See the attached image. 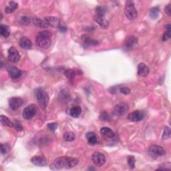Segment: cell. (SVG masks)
<instances>
[{
  "mask_svg": "<svg viewBox=\"0 0 171 171\" xmlns=\"http://www.w3.org/2000/svg\"><path fill=\"white\" fill-rule=\"evenodd\" d=\"M79 162L77 159L72 158V157L62 156L59 157L54 160L50 168L53 170H68L74 168Z\"/></svg>",
  "mask_w": 171,
  "mask_h": 171,
  "instance_id": "obj_1",
  "label": "cell"
},
{
  "mask_svg": "<svg viewBox=\"0 0 171 171\" xmlns=\"http://www.w3.org/2000/svg\"><path fill=\"white\" fill-rule=\"evenodd\" d=\"M52 33L50 31H43L37 35L36 42L37 46L42 49H48L51 46Z\"/></svg>",
  "mask_w": 171,
  "mask_h": 171,
  "instance_id": "obj_2",
  "label": "cell"
},
{
  "mask_svg": "<svg viewBox=\"0 0 171 171\" xmlns=\"http://www.w3.org/2000/svg\"><path fill=\"white\" fill-rule=\"evenodd\" d=\"M35 96H36V100L41 109L44 110L46 109L49 100L48 94L47 92L44 89L39 88L35 90Z\"/></svg>",
  "mask_w": 171,
  "mask_h": 171,
  "instance_id": "obj_3",
  "label": "cell"
},
{
  "mask_svg": "<svg viewBox=\"0 0 171 171\" xmlns=\"http://www.w3.org/2000/svg\"><path fill=\"white\" fill-rule=\"evenodd\" d=\"M125 14L127 18L130 20H134L138 16V13L134 6V3L128 0L125 4Z\"/></svg>",
  "mask_w": 171,
  "mask_h": 171,
  "instance_id": "obj_4",
  "label": "cell"
},
{
  "mask_svg": "<svg viewBox=\"0 0 171 171\" xmlns=\"http://www.w3.org/2000/svg\"><path fill=\"white\" fill-rule=\"evenodd\" d=\"M148 155L153 159H156L160 156H165L166 151L162 146L158 145H152L148 149Z\"/></svg>",
  "mask_w": 171,
  "mask_h": 171,
  "instance_id": "obj_5",
  "label": "cell"
},
{
  "mask_svg": "<svg viewBox=\"0 0 171 171\" xmlns=\"http://www.w3.org/2000/svg\"><path fill=\"white\" fill-rule=\"evenodd\" d=\"M129 110V107L127 104L124 102H120L114 107L113 113L118 116H123L125 114H126Z\"/></svg>",
  "mask_w": 171,
  "mask_h": 171,
  "instance_id": "obj_6",
  "label": "cell"
},
{
  "mask_svg": "<svg viewBox=\"0 0 171 171\" xmlns=\"http://www.w3.org/2000/svg\"><path fill=\"white\" fill-rule=\"evenodd\" d=\"M36 106L35 104H30L23 110V118L26 120H30L36 115Z\"/></svg>",
  "mask_w": 171,
  "mask_h": 171,
  "instance_id": "obj_7",
  "label": "cell"
},
{
  "mask_svg": "<svg viewBox=\"0 0 171 171\" xmlns=\"http://www.w3.org/2000/svg\"><path fill=\"white\" fill-rule=\"evenodd\" d=\"M92 162L98 166H102L106 162V157L104 154L99 152H95L92 155Z\"/></svg>",
  "mask_w": 171,
  "mask_h": 171,
  "instance_id": "obj_8",
  "label": "cell"
},
{
  "mask_svg": "<svg viewBox=\"0 0 171 171\" xmlns=\"http://www.w3.org/2000/svg\"><path fill=\"white\" fill-rule=\"evenodd\" d=\"M144 118V112L141 110H135L130 113L127 116L128 120L131 122H139Z\"/></svg>",
  "mask_w": 171,
  "mask_h": 171,
  "instance_id": "obj_9",
  "label": "cell"
},
{
  "mask_svg": "<svg viewBox=\"0 0 171 171\" xmlns=\"http://www.w3.org/2000/svg\"><path fill=\"white\" fill-rule=\"evenodd\" d=\"M20 55L17 50L14 47L10 48L8 50V60L12 63H17L20 60Z\"/></svg>",
  "mask_w": 171,
  "mask_h": 171,
  "instance_id": "obj_10",
  "label": "cell"
},
{
  "mask_svg": "<svg viewBox=\"0 0 171 171\" xmlns=\"http://www.w3.org/2000/svg\"><path fill=\"white\" fill-rule=\"evenodd\" d=\"M23 104V101L22 98L18 97H13L9 100V104L11 109L13 110L18 109Z\"/></svg>",
  "mask_w": 171,
  "mask_h": 171,
  "instance_id": "obj_11",
  "label": "cell"
},
{
  "mask_svg": "<svg viewBox=\"0 0 171 171\" xmlns=\"http://www.w3.org/2000/svg\"><path fill=\"white\" fill-rule=\"evenodd\" d=\"M31 162L38 166H45L47 165L46 159L44 156H35L31 159Z\"/></svg>",
  "mask_w": 171,
  "mask_h": 171,
  "instance_id": "obj_12",
  "label": "cell"
},
{
  "mask_svg": "<svg viewBox=\"0 0 171 171\" xmlns=\"http://www.w3.org/2000/svg\"><path fill=\"white\" fill-rule=\"evenodd\" d=\"M138 43V39L134 36H130L128 37L125 42L124 48L126 50H130L131 49L133 48Z\"/></svg>",
  "mask_w": 171,
  "mask_h": 171,
  "instance_id": "obj_13",
  "label": "cell"
},
{
  "mask_svg": "<svg viewBox=\"0 0 171 171\" xmlns=\"http://www.w3.org/2000/svg\"><path fill=\"white\" fill-rule=\"evenodd\" d=\"M44 20L46 21L49 26H50L55 28H59L60 26V22L56 17H44Z\"/></svg>",
  "mask_w": 171,
  "mask_h": 171,
  "instance_id": "obj_14",
  "label": "cell"
},
{
  "mask_svg": "<svg viewBox=\"0 0 171 171\" xmlns=\"http://www.w3.org/2000/svg\"><path fill=\"white\" fill-rule=\"evenodd\" d=\"M150 72L149 68L144 63H140L138 66V74L142 76V77H145L147 76Z\"/></svg>",
  "mask_w": 171,
  "mask_h": 171,
  "instance_id": "obj_15",
  "label": "cell"
},
{
  "mask_svg": "<svg viewBox=\"0 0 171 171\" xmlns=\"http://www.w3.org/2000/svg\"><path fill=\"white\" fill-rule=\"evenodd\" d=\"M8 71L9 74L13 79H17L19 78L22 74V71L19 69L15 66H11V67L8 68Z\"/></svg>",
  "mask_w": 171,
  "mask_h": 171,
  "instance_id": "obj_16",
  "label": "cell"
},
{
  "mask_svg": "<svg viewBox=\"0 0 171 171\" xmlns=\"http://www.w3.org/2000/svg\"><path fill=\"white\" fill-rule=\"evenodd\" d=\"M86 137L87 138V141H88V142L90 145H95L98 142V138L97 135L95 133H94V132H88L86 134Z\"/></svg>",
  "mask_w": 171,
  "mask_h": 171,
  "instance_id": "obj_17",
  "label": "cell"
},
{
  "mask_svg": "<svg viewBox=\"0 0 171 171\" xmlns=\"http://www.w3.org/2000/svg\"><path fill=\"white\" fill-rule=\"evenodd\" d=\"M94 20L98 24H99L101 27H104V28H106V27L109 26V22H108V21L105 19L104 16H100L96 15L94 17Z\"/></svg>",
  "mask_w": 171,
  "mask_h": 171,
  "instance_id": "obj_18",
  "label": "cell"
},
{
  "mask_svg": "<svg viewBox=\"0 0 171 171\" xmlns=\"http://www.w3.org/2000/svg\"><path fill=\"white\" fill-rule=\"evenodd\" d=\"M20 46L23 49H31L32 48V44L27 37H23L20 40Z\"/></svg>",
  "mask_w": 171,
  "mask_h": 171,
  "instance_id": "obj_19",
  "label": "cell"
},
{
  "mask_svg": "<svg viewBox=\"0 0 171 171\" xmlns=\"http://www.w3.org/2000/svg\"><path fill=\"white\" fill-rule=\"evenodd\" d=\"M32 21L35 26L41 27V28H42V27L46 28V27H48L49 26L48 23L45 20H41L40 18H37V17H34V18H33Z\"/></svg>",
  "mask_w": 171,
  "mask_h": 171,
  "instance_id": "obj_20",
  "label": "cell"
},
{
  "mask_svg": "<svg viewBox=\"0 0 171 171\" xmlns=\"http://www.w3.org/2000/svg\"><path fill=\"white\" fill-rule=\"evenodd\" d=\"M100 133L104 137L112 138L114 137V132L109 127H103L100 129Z\"/></svg>",
  "mask_w": 171,
  "mask_h": 171,
  "instance_id": "obj_21",
  "label": "cell"
},
{
  "mask_svg": "<svg viewBox=\"0 0 171 171\" xmlns=\"http://www.w3.org/2000/svg\"><path fill=\"white\" fill-rule=\"evenodd\" d=\"M82 41L84 44L86 46H96V45L98 44V41L96 40H94L91 39L88 36H82Z\"/></svg>",
  "mask_w": 171,
  "mask_h": 171,
  "instance_id": "obj_22",
  "label": "cell"
},
{
  "mask_svg": "<svg viewBox=\"0 0 171 171\" xmlns=\"http://www.w3.org/2000/svg\"><path fill=\"white\" fill-rule=\"evenodd\" d=\"M82 113V109L79 106H73L69 110V114L73 118H78Z\"/></svg>",
  "mask_w": 171,
  "mask_h": 171,
  "instance_id": "obj_23",
  "label": "cell"
},
{
  "mask_svg": "<svg viewBox=\"0 0 171 171\" xmlns=\"http://www.w3.org/2000/svg\"><path fill=\"white\" fill-rule=\"evenodd\" d=\"M18 7V3L14 2H9V5L5 7V12L6 13H13Z\"/></svg>",
  "mask_w": 171,
  "mask_h": 171,
  "instance_id": "obj_24",
  "label": "cell"
},
{
  "mask_svg": "<svg viewBox=\"0 0 171 171\" xmlns=\"http://www.w3.org/2000/svg\"><path fill=\"white\" fill-rule=\"evenodd\" d=\"M0 120H1V123L3 126H9V127H13L14 124L10 120L9 118L5 116H3V115H1L0 116Z\"/></svg>",
  "mask_w": 171,
  "mask_h": 171,
  "instance_id": "obj_25",
  "label": "cell"
},
{
  "mask_svg": "<svg viewBox=\"0 0 171 171\" xmlns=\"http://www.w3.org/2000/svg\"><path fill=\"white\" fill-rule=\"evenodd\" d=\"M159 13H160L159 8L158 7H155V8H152L151 9V10H150L149 16L152 19L155 20L159 17Z\"/></svg>",
  "mask_w": 171,
  "mask_h": 171,
  "instance_id": "obj_26",
  "label": "cell"
},
{
  "mask_svg": "<svg viewBox=\"0 0 171 171\" xmlns=\"http://www.w3.org/2000/svg\"><path fill=\"white\" fill-rule=\"evenodd\" d=\"M0 34H1L3 37H4L5 38L9 37L10 34L9 28L7 26L1 25L0 26Z\"/></svg>",
  "mask_w": 171,
  "mask_h": 171,
  "instance_id": "obj_27",
  "label": "cell"
},
{
  "mask_svg": "<svg viewBox=\"0 0 171 171\" xmlns=\"http://www.w3.org/2000/svg\"><path fill=\"white\" fill-rule=\"evenodd\" d=\"M63 138H64L66 141L72 142L73 141H74L75 134H74V132H65L64 135H63Z\"/></svg>",
  "mask_w": 171,
  "mask_h": 171,
  "instance_id": "obj_28",
  "label": "cell"
},
{
  "mask_svg": "<svg viewBox=\"0 0 171 171\" xmlns=\"http://www.w3.org/2000/svg\"><path fill=\"white\" fill-rule=\"evenodd\" d=\"M170 27H171V26L170 25V24H169V25H167L166 26V30L162 36V41H166L167 40H169L170 38Z\"/></svg>",
  "mask_w": 171,
  "mask_h": 171,
  "instance_id": "obj_29",
  "label": "cell"
},
{
  "mask_svg": "<svg viewBox=\"0 0 171 171\" xmlns=\"http://www.w3.org/2000/svg\"><path fill=\"white\" fill-rule=\"evenodd\" d=\"M127 160H128V165L129 168L131 169H134V167H135V162H136L134 157L132 156H129L128 157V159Z\"/></svg>",
  "mask_w": 171,
  "mask_h": 171,
  "instance_id": "obj_30",
  "label": "cell"
},
{
  "mask_svg": "<svg viewBox=\"0 0 171 171\" xmlns=\"http://www.w3.org/2000/svg\"><path fill=\"white\" fill-rule=\"evenodd\" d=\"M96 13L97 16H104L106 13V9H104V7L102 6H98L96 8Z\"/></svg>",
  "mask_w": 171,
  "mask_h": 171,
  "instance_id": "obj_31",
  "label": "cell"
},
{
  "mask_svg": "<svg viewBox=\"0 0 171 171\" xmlns=\"http://www.w3.org/2000/svg\"><path fill=\"white\" fill-rule=\"evenodd\" d=\"M170 134H171V132H170V128L168 126L165 127V130H164L163 135H162V138L164 139V140H166V139L170 138Z\"/></svg>",
  "mask_w": 171,
  "mask_h": 171,
  "instance_id": "obj_32",
  "label": "cell"
},
{
  "mask_svg": "<svg viewBox=\"0 0 171 171\" xmlns=\"http://www.w3.org/2000/svg\"><path fill=\"white\" fill-rule=\"evenodd\" d=\"M13 124H14V126H13L15 127V129L17 130V131H22L23 130V126L22 125V124L20 123V122L19 120H15L14 122H13Z\"/></svg>",
  "mask_w": 171,
  "mask_h": 171,
  "instance_id": "obj_33",
  "label": "cell"
},
{
  "mask_svg": "<svg viewBox=\"0 0 171 171\" xmlns=\"http://www.w3.org/2000/svg\"><path fill=\"white\" fill-rule=\"evenodd\" d=\"M65 74L68 78V79L69 80L72 81L73 79H74V77L75 72L72 70V69H67V70L65 72Z\"/></svg>",
  "mask_w": 171,
  "mask_h": 171,
  "instance_id": "obj_34",
  "label": "cell"
},
{
  "mask_svg": "<svg viewBox=\"0 0 171 171\" xmlns=\"http://www.w3.org/2000/svg\"><path fill=\"white\" fill-rule=\"evenodd\" d=\"M171 169V164L170 162H166V163H164L162 164L161 165H160L159 168L157 170H170Z\"/></svg>",
  "mask_w": 171,
  "mask_h": 171,
  "instance_id": "obj_35",
  "label": "cell"
},
{
  "mask_svg": "<svg viewBox=\"0 0 171 171\" xmlns=\"http://www.w3.org/2000/svg\"><path fill=\"white\" fill-rule=\"evenodd\" d=\"M21 23L23 24V25H28V24L30 23V18L28 16H24L21 17Z\"/></svg>",
  "mask_w": 171,
  "mask_h": 171,
  "instance_id": "obj_36",
  "label": "cell"
},
{
  "mask_svg": "<svg viewBox=\"0 0 171 171\" xmlns=\"http://www.w3.org/2000/svg\"><path fill=\"white\" fill-rule=\"evenodd\" d=\"M47 127L52 131H55L58 128V124L57 123H50L47 125Z\"/></svg>",
  "mask_w": 171,
  "mask_h": 171,
  "instance_id": "obj_37",
  "label": "cell"
},
{
  "mask_svg": "<svg viewBox=\"0 0 171 171\" xmlns=\"http://www.w3.org/2000/svg\"><path fill=\"white\" fill-rule=\"evenodd\" d=\"M120 91L121 93H123L124 94H128L130 93V89L127 88V87H123V88H121L120 89Z\"/></svg>",
  "mask_w": 171,
  "mask_h": 171,
  "instance_id": "obj_38",
  "label": "cell"
},
{
  "mask_svg": "<svg viewBox=\"0 0 171 171\" xmlns=\"http://www.w3.org/2000/svg\"><path fill=\"white\" fill-rule=\"evenodd\" d=\"M165 12L169 16H170L171 15V4H168L165 8Z\"/></svg>",
  "mask_w": 171,
  "mask_h": 171,
  "instance_id": "obj_39",
  "label": "cell"
},
{
  "mask_svg": "<svg viewBox=\"0 0 171 171\" xmlns=\"http://www.w3.org/2000/svg\"><path fill=\"white\" fill-rule=\"evenodd\" d=\"M1 153L2 155H5L6 153V148H5V146L3 145V144H1Z\"/></svg>",
  "mask_w": 171,
  "mask_h": 171,
  "instance_id": "obj_40",
  "label": "cell"
},
{
  "mask_svg": "<svg viewBox=\"0 0 171 171\" xmlns=\"http://www.w3.org/2000/svg\"><path fill=\"white\" fill-rule=\"evenodd\" d=\"M109 116H108V114L105 112H103L102 114H101V118L100 119H102V120H107L108 119H109Z\"/></svg>",
  "mask_w": 171,
  "mask_h": 171,
  "instance_id": "obj_41",
  "label": "cell"
},
{
  "mask_svg": "<svg viewBox=\"0 0 171 171\" xmlns=\"http://www.w3.org/2000/svg\"><path fill=\"white\" fill-rule=\"evenodd\" d=\"M59 30H60L61 32H65L66 30H67V28H66V27L64 26H60V27H59Z\"/></svg>",
  "mask_w": 171,
  "mask_h": 171,
  "instance_id": "obj_42",
  "label": "cell"
},
{
  "mask_svg": "<svg viewBox=\"0 0 171 171\" xmlns=\"http://www.w3.org/2000/svg\"><path fill=\"white\" fill-rule=\"evenodd\" d=\"M88 170H95V169H94V168H90V169H88Z\"/></svg>",
  "mask_w": 171,
  "mask_h": 171,
  "instance_id": "obj_43",
  "label": "cell"
}]
</instances>
